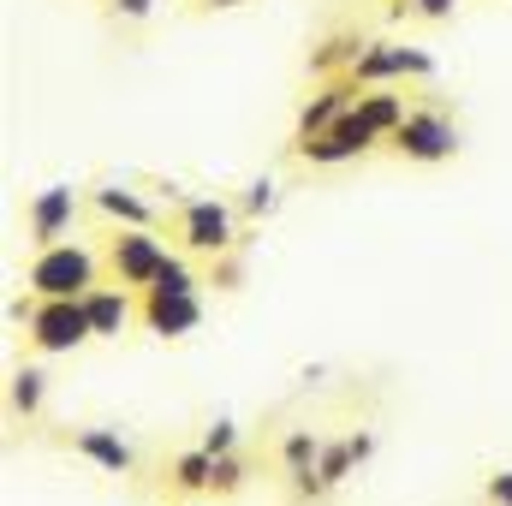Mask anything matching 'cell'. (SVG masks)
<instances>
[{"label": "cell", "instance_id": "cell-7", "mask_svg": "<svg viewBox=\"0 0 512 506\" xmlns=\"http://www.w3.org/2000/svg\"><path fill=\"white\" fill-rule=\"evenodd\" d=\"M72 221H78V191L72 185H48V191H36V203L24 215V233H30L36 251H48V245H66Z\"/></svg>", "mask_w": 512, "mask_h": 506}, {"label": "cell", "instance_id": "cell-8", "mask_svg": "<svg viewBox=\"0 0 512 506\" xmlns=\"http://www.w3.org/2000/svg\"><path fill=\"white\" fill-rule=\"evenodd\" d=\"M143 328L161 340H185L203 328V292H143Z\"/></svg>", "mask_w": 512, "mask_h": 506}, {"label": "cell", "instance_id": "cell-18", "mask_svg": "<svg viewBox=\"0 0 512 506\" xmlns=\"http://www.w3.org/2000/svg\"><path fill=\"white\" fill-rule=\"evenodd\" d=\"M280 459H286V471H316V459H322V441H316L310 429H292V435L280 441Z\"/></svg>", "mask_w": 512, "mask_h": 506}, {"label": "cell", "instance_id": "cell-29", "mask_svg": "<svg viewBox=\"0 0 512 506\" xmlns=\"http://www.w3.org/2000/svg\"><path fill=\"white\" fill-rule=\"evenodd\" d=\"M203 6H215V0H203Z\"/></svg>", "mask_w": 512, "mask_h": 506}, {"label": "cell", "instance_id": "cell-22", "mask_svg": "<svg viewBox=\"0 0 512 506\" xmlns=\"http://www.w3.org/2000/svg\"><path fill=\"white\" fill-rule=\"evenodd\" d=\"M197 286H203V280L191 274V262H185V256H167V268H161V280H155L149 292H197Z\"/></svg>", "mask_w": 512, "mask_h": 506}, {"label": "cell", "instance_id": "cell-6", "mask_svg": "<svg viewBox=\"0 0 512 506\" xmlns=\"http://www.w3.org/2000/svg\"><path fill=\"white\" fill-rule=\"evenodd\" d=\"M393 149L417 167H435V161H453L459 155V126L441 114V108H411V120L393 131Z\"/></svg>", "mask_w": 512, "mask_h": 506}, {"label": "cell", "instance_id": "cell-15", "mask_svg": "<svg viewBox=\"0 0 512 506\" xmlns=\"http://www.w3.org/2000/svg\"><path fill=\"white\" fill-rule=\"evenodd\" d=\"M358 120L376 131V137H387V143H393V131L411 120L405 90H364V96H358Z\"/></svg>", "mask_w": 512, "mask_h": 506}, {"label": "cell", "instance_id": "cell-2", "mask_svg": "<svg viewBox=\"0 0 512 506\" xmlns=\"http://www.w3.org/2000/svg\"><path fill=\"white\" fill-rule=\"evenodd\" d=\"M24 334H30V346H36L42 358H72L78 346L96 340L84 298H36V316H30Z\"/></svg>", "mask_w": 512, "mask_h": 506}, {"label": "cell", "instance_id": "cell-27", "mask_svg": "<svg viewBox=\"0 0 512 506\" xmlns=\"http://www.w3.org/2000/svg\"><path fill=\"white\" fill-rule=\"evenodd\" d=\"M346 447H352V459L364 465V459L376 453V435H370V429H358V435H346Z\"/></svg>", "mask_w": 512, "mask_h": 506}, {"label": "cell", "instance_id": "cell-23", "mask_svg": "<svg viewBox=\"0 0 512 506\" xmlns=\"http://www.w3.org/2000/svg\"><path fill=\"white\" fill-rule=\"evenodd\" d=\"M251 483V465L239 459V453H227V459H215V495H239Z\"/></svg>", "mask_w": 512, "mask_h": 506}, {"label": "cell", "instance_id": "cell-13", "mask_svg": "<svg viewBox=\"0 0 512 506\" xmlns=\"http://www.w3.org/2000/svg\"><path fill=\"white\" fill-rule=\"evenodd\" d=\"M364 48H370V42H364L358 30H334V36L310 54V78H322V84H328V78H352V66L364 60Z\"/></svg>", "mask_w": 512, "mask_h": 506}, {"label": "cell", "instance_id": "cell-28", "mask_svg": "<svg viewBox=\"0 0 512 506\" xmlns=\"http://www.w3.org/2000/svg\"><path fill=\"white\" fill-rule=\"evenodd\" d=\"M114 12H120V18H149L155 0H114Z\"/></svg>", "mask_w": 512, "mask_h": 506}, {"label": "cell", "instance_id": "cell-25", "mask_svg": "<svg viewBox=\"0 0 512 506\" xmlns=\"http://www.w3.org/2000/svg\"><path fill=\"white\" fill-rule=\"evenodd\" d=\"M405 6H411L417 18H435V24H441V18H453V6H459V0H405Z\"/></svg>", "mask_w": 512, "mask_h": 506}, {"label": "cell", "instance_id": "cell-1", "mask_svg": "<svg viewBox=\"0 0 512 506\" xmlns=\"http://www.w3.org/2000/svg\"><path fill=\"white\" fill-rule=\"evenodd\" d=\"M102 268H108V262L90 251V245L66 239V245L36 251V262L24 268V292H30V298H90V292L102 286Z\"/></svg>", "mask_w": 512, "mask_h": 506}, {"label": "cell", "instance_id": "cell-20", "mask_svg": "<svg viewBox=\"0 0 512 506\" xmlns=\"http://www.w3.org/2000/svg\"><path fill=\"white\" fill-rule=\"evenodd\" d=\"M197 447H203L209 459H227V453L239 447V423H233V417H215V423L203 429V441H197Z\"/></svg>", "mask_w": 512, "mask_h": 506}, {"label": "cell", "instance_id": "cell-4", "mask_svg": "<svg viewBox=\"0 0 512 506\" xmlns=\"http://www.w3.org/2000/svg\"><path fill=\"white\" fill-rule=\"evenodd\" d=\"M239 239V209L221 197H191L179 209V245L191 256H227Z\"/></svg>", "mask_w": 512, "mask_h": 506}, {"label": "cell", "instance_id": "cell-11", "mask_svg": "<svg viewBox=\"0 0 512 506\" xmlns=\"http://www.w3.org/2000/svg\"><path fill=\"white\" fill-rule=\"evenodd\" d=\"M72 453H78V459H90V465H96V471H108V477H126L131 465H137V453H131L126 441H120L114 429H96V423L72 435Z\"/></svg>", "mask_w": 512, "mask_h": 506}, {"label": "cell", "instance_id": "cell-21", "mask_svg": "<svg viewBox=\"0 0 512 506\" xmlns=\"http://www.w3.org/2000/svg\"><path fill=\"white\" fill-rule=\"evenodd\" d=\"M274 203H280V185H274L268 173H262V179H251V185H245V197H239V209H245V215H256V221H262V215H274Z\"/></svg>", "mask_w": 512, "mask_h": 506}, {"label": "cell", "instance_id": "cell-10", "mask_svg": "<svg viewBox=\"0 0 512 506\" xmlns=\"http://www.w3.org/2000/svg\"><path fill=\"white\" fill-rule=\"evenodd\" d=\"M358 96H364V90H358L352 78H328V84H322V90L298 108V143H310V137L334 131L346 114H352V108H358Z\"/></svg>", "mask_w": 512, "mask_h": 506}, {"label": "cell", "instance_id": "cell-19", "mask_svg": "<svg viewBox=\"0 0 512 506\" xmlns=\"http://www.w3.org/2000/svg\"><path fill=\"white\" fill-rule=\"evenodd\" d=\"M352 465H358V459H352V447H346V441H322V459H316V477H322L328 489H340V483L352 477Z\"/></svg>", "mask_w": 512, "mask_h": 506}, {"label": "cell", "instance_id": "cell-5", "mask_svg": "<svg viewBox=\"0 0 512 506\" xmlns=\"http://www.w3.org/2000/svg\"><path fill=\"white\" fill-rule=\"evenodd\" d=\"M399 78H435V54L405 48V42H370L364 60L352 66V84L358 90H393Z\"/></svg>", "mask_w": 512, "mask_h": 506}, {"label": "cell", "instance_id": "cell-17", "mask_svg": "<svg viewBox=\"0 0 512 506\" xmlns=\"http://www.w3.org/2000/svg\"><path fill=\"white\" fill-rule=\"evenodd\" d=\"M6 399H12V411H18V417H36V411H42V399H48V376H42L36 364L12 370V387H6Z\"/></svg>", "mask_w": 512, "mask_h": 506}, {"label": "cell", "instance_id": "cell-26", "mask_svg": "<svg viewBox=\"0 0 512 506\" xmlns=\"http://www.w3.org/2000/svg\"><path fill=\"white\" fill-rule=\"evenodd\" d=\"M489 506H512V471H495L489 477Z\"/></svg>", "mask_w": 512, "mask_h": 506}, {"label": "cell", "instance_id": "cell-16", "mask_svg": "<svg viewBox=\"0 0 512 506\" xmlns=\"http://www.w3.org/2000/svg\"><path fill=\"white\" fill-rule=\"evenodd\" d=\"M167 483H173L179 495H203V489H215V459H209L203 447H191V453H179V459H173Z\"/></svg>", "mask_w": 512, "mask_h": 506}, {"label": "cell", "instance_id": "cell-9", "mask_svg": "<svg viewBox=\"0 0 512 506\" xmlns=\"http://www.w3.org/2000/svg\"><path fill=\"white\" fill-rule=\"evenodd\" d=\"M376 143H382V137L364 126V120H358V108H352V114H346L334 131H322V137H310V143H292V149H298L310 167H340V161H358V155H370Z\"/></svg>", "mask_w": 512, "mask_h": 506}, {"label": "cell", "instance_id": "cell-24", "mask_svg": "<svg viewBox=\"0 0 512 506\" xmlns=\"http://www.w3.org/2000/svg\"><path fill=\"white\" fill-rule=\"evenodd\" d=\"M292 495H298V501H316V495H328V483H322L316 471H292Z\"/></svg>", "mask_w": 512, "mask_h": 506}, {"label": "cell", "instance_id": "cell-12", "mask_svg": "<svg viewBox=\"0 0 512 506\" xmlns=\"http://www.w3.org/2000/svg\"><path fill=\"white\" fill-rule=\"evenodd\" d=\"M84 310H90L96 340H120V334L131 328V316H137V304H131L126 286H96V292L84 298Z\"/></svg>", "mask_w": 512, "mask_h": 506}, {"label": "cell", "instance_id": "cell-3", "mask_svg": "<svg viewBox=\"0 0 512 506\" xmlns=\"http://www.w3.org/2000/svg\"><path fill=\"white\" fill-rule=\"evenodd\" d=\"M167 239H161V233H155V227H120V233H114V239H108V256H102V262H108V280H114V286H143V292H149V286H155V280H161V268H167Z\"/></svg>", "mask_w": 512, "mask_h": 506}, {"label": "cell", "instance_id": "cell-14", "mask_svg": "<svg viewBox=\"0 0 512 506\" xmlns=\"http://www.w3.org/2000/svg\"><path fill=\"white\" fill-rule=\"evenodd\" d=\"M90 209L108 215L114 233H120V227H155V203H143L126 185H96V191H90Z\"/></svg>", "mask_w": 512, "mask_h": 506}]
</instances>
